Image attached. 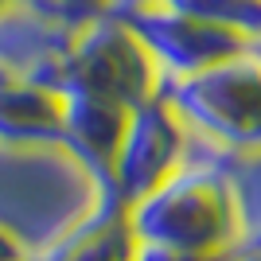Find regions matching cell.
<instances>
[{
	"mask_svg": "<svg viewBox=\"0 0 261 261\" xmlns=\"http://www.w3.org/2000/svg\"><path fill=\"white\" fill-rule=\"evenodd\" d=\"M109 211H121L109 179L66 141L0 144V226L23 242L32 261H47Z\"/></svg>",
	"mask_w": 261,
	"mask_h": 261,
	"instance_id": "obj_1",
	"label": "cell"
},
{
	"mask_svg": "<svg viewBox=\"0 0 261 261\" xmlns=\"http://www.w3.org/2000/svg\"><path fill=\"white\" fill-rule=\"evenodd\" d=\"M125 222L141 242H160L207 257H226L242 246L230 179L195 141L184 168H175L160 187L125 207Z\"/></svg>",
	"mask_w": 261,
	"mask_h": 261,
	"instance_id": "obj_2",
	"label": "cell"
},
{
	"mask_svg": "<svg viewBox=\"0 0 261 261\" xmlns=\"http://www.w3.org/2000/svg\"><path fill=\"white\" fill-rule=\"evenodd\" d=\"M160 98L179 113L191 141L207 148L261 144V55L253 47L195 74L164 78Z\"/></svg>",
	"mask_w": 261,
	"mask_h": 261,
	"instance_id": "obj_3",
	"label": "cell"
},
{
	"mask_svg": "<svg viewBox=\"0 0 261 261\" xmlns=\"http://www.w3.org/2000/svg\"><path fill=\"white\" fill-rule=\"evenodd\" d=\"M160 66L125 20L101 12V16H90L78 23L74 43L63 63L59 94L78 90V94H98V98H113L121 106L137 109L144 101L160 98Z\"/></svg>",
	"mask_w": 261,
	"mask_h": 261,
	"instance_id": "obj_4",
	"label": "cell"
},
{
	"mask_svg": "<svg viewBox=\"0 0 261 261\" xmlns=\"http://www.w3.org/2000/svg\"><path fill=\"white\" fill-rule=\"evenodd\" d=\"M78 20L59 12L51 0H8L0 4V86L32 82L55 90L63 86V63L74 43Z\"/></svg>",
	"mask_w": 261,
	"mask_h": 261,
	"instance_id": "obj_5",
	"label": "cell"
},
{
	"mask_svg": "<svg viewBox=\"0 0 261 261\" xmlns=\"http://www.w3.org/2000/svg\"><path fill=\"white\" fill-rule=\"evenodd\" d=\"M187 152H191V133L164 98L129 109L125 137L109 164V184H113V195L121 199V207H129L152 187H160L175 168H184Z\"/></svg>",
	"mask_w": 261,
	"mask_h": 261,
	"instance_id": "obj_6",
	"label": "cell"
},
{
	"mask_svg": "<svg viewBox=\"0 0 261 261\" xmlns=\"http://www.w3.org/2000/svg\"><path fill=\"white\" fill-rule=\"evenodd\" d=\"M117 20H125L141 35V43L148 47V55L156 59L164 78L195 74V70H207V66L234 59V55L253 47L246 35L207 23V20H195L187 12L168 8V4H144L129 16H117Z\"/></svg>",
	"mask_w": 261,
	"mask_h": 261,
	"instance_id": "obj_7",
	"label": "cell"
},
{
	"mask_svg": "<svg viewBox=\"0 0 261 261\" xmlns=\"http://www.w3.org/2000/svg\"><path fill=\"white\" fill-rule=\"evenodd\" d=\"M59 98H63V141L109 179L113 152L129 125V106L113 98H98V94H78V90H66Z\"/></svg>",
	"mask_w": 261,
	"mask_h": 261,
	"instance_id": "obj_8",
	"label": "cell"
},
{
	"mask_svg": "<svg viewBox=\"0 0 261 261\" xmlns=\"http://www.w3.org/2000/svg\"><path fill=\"white\" fill-rule=\"evenodd\" d=\"M63 141V98L32 82L0 86V144Z\"/></svg>",
	"mask_w": 261,
	"mask_h": 261,
	"instance_id": "obj_9",
	"label": "cell"
},
{
	"mask_svg": "<svg viewBox=\"0 0 261 261\" xmlns=\"http://www.w3.org/2000/svg\"><path fill=\"white\" fill-rule=\"evenodd\" d=\"M199 148L215 156V164L230 179L234 207H238V226H242V246H261V144L257 148H234V152L207 148V144H199Z\"/></svg>",
	"mask_w": 261,
	"mask_h": 261,
	"instance_id": "obj_10",
	"label": "cell"
},
{
	"mask_svg": "<svg viewBox=\"0 0 261 261\" xmlns=\"http://www.w3.org/2000/svg\"><path fill=\"white\" fill-rule=\"evenodd\" d=\"M133 230L125 222V207L101 215L98 222H90L66 238L47 261H133Z\"/></svg>",
	"mask_w": 261,
	"mask_h": 261,
	"instance_id": "obj_11",
	"label": "cell"
},
{
	"mask_svg": "<svg viewBox=\"0 0 261 261\" xmlns=\"http://www.w3.org/2000/svg\"><path fill=\"white\" fill-rule=\"evenodd\" d=\"M156 4H168L175 12H187V16L218 23V28H230V32L246 35L250 43L261 35V0H156Z\"/></svg>",
	"mask_w": 261,
	"mask_h": 261,
	"instance_id": "obj_12",
	"label": "cell"
},
{
	"mask_svg": "<svg viewBox=\"0 0 261 261\" xmlns=\"http://www.w3.org/2000/svg\"><path fill=\"white\" fill-rule=\"evenodd\" d=\"M133 261H222V257H207V253H187L175 246H160V242H133Z\"/></svg>",
	"mask_w": 261,
	"mask_h": 261,
	"instance_id": "obj_13",
	"label": "cell"
},
{
	"mask_svg": "<svg viewBox=\"0 0 261 261\" xmlns=\"http://www.w3.org/2000/svg\"><path fill=\"white\" fill-rule=\"evenodd\" d=\"M0 261H32L28 250H23V242L16 234H8L4 226H0Z\"/></svg>",
	"mask_w": 261,
	"mask_h": 261,
	"instance_id": "obj_14",
	"label": "cell"
},
{
	"mask_svg": "<svg viewBox=\"0 0 261 261\" xmlns=\"http://www.w3.org/2000/svg\"><path fill=\"white\" fill-rule=\"evenodd\" d=\"M222 261H261V246H238V250L226 253Z\"/></svg>",
	"mask_w": 261,
	"mask_h": 261,
	"instance_id": "obj_15",
	"label": "cell"
},
{
	"mask_svg": "<svg viewBox=\"0 0 261 261\" xmlns=\"http://www.w3.org/2000/svg\"><path fill=\"white\" fill-rule=\"evenodd\" d=\"M253 51H261V35H257V39H253Z\"/></svg>",
	"mask_w": 261,
	"mask_h": 261,
	"instance_id": "obj_16",
	"label": "cell"
},
{
	"mask_svg": "<svg viewBox=\"0 0 261 261\" xmlns=\"http://www.w3.org/2000/svg\"><path fill=\"white\" fill-rule=\"evenodd\" d=\"M0 4H8V0H0Z\"/></svg>",
	"mask_w": 261,
	"mask_h": 261,
	"instance_id": "obj_17",
	"label": "cell"
},
{
	"mask_svg": "<svg viewBox=\"0 0 261 261\" xmlns=\"http://www.w3.org/2000/svg\"><path fill=\"white\" fill-rule=\"evenodd\" d=\"M257 55H261V51H257Z\"/></svg>",
	"mask_w": 261,
	"mask_h": 261,
	"instance_id": "obj_18",
	"label": "cell"
}]
</instances>
